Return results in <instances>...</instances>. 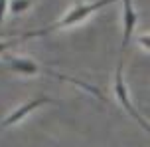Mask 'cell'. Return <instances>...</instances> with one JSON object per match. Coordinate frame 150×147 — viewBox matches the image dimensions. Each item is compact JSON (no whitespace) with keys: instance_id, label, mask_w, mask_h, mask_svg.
Here are the masks:
<instances>
[{"instance_id":"obj_1","label":"cell","mask_w":150,"mask_h":147,"mask_svg":"<svg viewBox=\"0 0 150 147\" xmlns=\"http://www.w3.org/2000/svg\"><path fill=\"white\" fill-rule=\"evenodd\" d=\"M115 0H97V2H91V4H77L73 10H69L67 14L59 18L57 22L50 24V26H45L42 30H36V32H28V34H22V36H18V40L22 42V40H28V38H36V36H45V34H50L53 30H59V28H67V26H73V24L81 22L85 20L87 16H91L93 12H97L101 8H105L107 4H111Z\"/></svg>"},{"instance_id":"obj_2","label":"cell","mask_w":150,"mask_h":147,"mask_svg":"<svg viewBox=\"0 0 150 147\" xmlns=\"http://www.w3.org/2000/svg\"><path fill=\"white\" fill-rule=\"evenodd\" d=\"M115 92H117V98H119V101L122 103V108L127 109L128 113H130V115H132L136 121L140 123V127H144V129L150 133V123H146V121H144L142 115H140V113L132 108V103L128 101L127 85H125V80H122V60H119V66H117V82H115Z\"/></svg>"},{"instance_id":"obj_3","label":"cell","mask_w":150,"mask_h":147,"mask_svg":"<svg viewBox=\"0 0 150 147\" xmlns=\"http://www.w3.org/2000/svg\"><path fill=\"white\" fill-rule=\"evenodd\" d=\"M136 26V12L132 8V0H122V44L120 50L125 52L132 38V30Z\"/></svg>"},{"instance_id":"obj_4","label":"cell","mask_w":150,"mask_h":147,"mask_svg":"<svg viewBox=\"0 0 150 147\" xmlns=\"http://www.w3.org/2000/svg\"><path fill=\"white\" fill-rule=\"evenodd\" d=\"M50 98H36V100H32V101H28V103H24L22 108H18L16 111H12L10 115L4 119V121H0V127H10V125H14V123H18L22 117H26L30 111H34V109H38L40 105H44V103H50Z\"/></svg>"},{"instance_id":"obj_5","label":"cell","mask_w":150,"mask_h":147,"mask_svg":"<svg viewBox=\"0 0 150 147\" xmlns=\"http://www.w3.org/2000/svg\"><path fill=\"white\" fill-rule=\"evenodd\" d=\"M34 0H12V4H10V10L14 12V14H18V12H24L26 8L30 6Z\"/></svg>"},{"instance_id":"obj_6","label":"cell","mask_w":150,"mask_h":147,"mask_svg":"<svg viewBox=\"0 0 150 147\" xmlns=\"http://www.w3.org/2000/svg\"><path fill=\"white\" fill-rule=\"evenodd\" d=\"M16 44H20V40H18V38H16V40H8V42H0V52H6L8 48L16 46Z\"/></svg>"},{"instance_id":"obj_7","label":"cell","mask_w":150,"mask_h":147,"mask_svg":"<svg viewBox=\"0 0 150 147\" xmlns=\"http://www.w3.org/2000/svg\"><path fill=\"white\" fill-rule=\"evenodd\" d=\"M138 42H140V46H144V48L150 50V34L148 36H146V34H144V36H138Z\"/></svg>"},{"instance_id":"obj_8","label":"cell","mask_w":150,"mask_h":147,"mask_svg":"<svg viewBox=\"0 0 150 147\" xmlns=\"http://www.w3.org/2000/svg\"><path fill=\"white\" fill-rule=\"evenodd\" d=\"M6 6H8V0H0V24L4 20V14H6Z\"/></svg>"},{"instance_id":"obj_9","label":"cell","mask_w":150,"mask_h":147,"mask_svg":"<svg viewBox=\"0 0 150 147\" xmlns=\"http://www.w3.org/2000/svg\"><path fill=\"white\" fill-rule=\"evenodd\" d=\"M0 129H2V127H0Z\"/></svg>"}]
</instances>
